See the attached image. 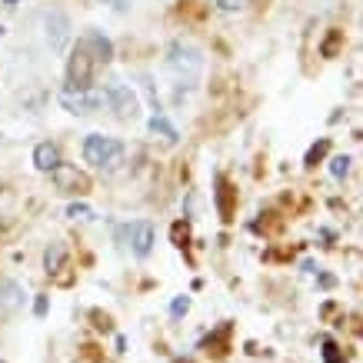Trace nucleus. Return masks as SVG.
Here are the masks:
<instances>
[{"instance_id":"1","label":"nucleus","mask_w":363,"mask_h":363,"mask_svg":"<svg viewBox=\"0 0 363 363\" xmlns=\"http://www.w3.org/2000/svg\"><path fill=\"white\" fill-rule=\"evenodd\" d=\"M167 67H170V74L177 80H184V84H197L200 70H203V54H200L194 44H184V40H177L170 47V57H167Z\"/></svg>"},{"instance_id":"2","label":"nucleus","mask_w":363,"mask_h":363,"mask_svg":"<svg viewBox=\"0 0 363 363\" xmlns=\"http://www.w3.org/2000/svg\"><path fill=\"white\" fill-rule=\"evenodd\" d=\"M84 160L94 167H113L123 160V143L113 140V137H104V133H90L87 140H84Z\"/></svg>"},{"instance_id":"3","label":"nucleus","mask_w":363,"mask_h":363,"mask_svg":"<svg viewBox=\"0 0 363 363\" xmlns=\"http://www.w3.org/2000/svg\"><path fill=\"white\" fill-rule=\"evenodd\" d=\"M94 67H97L94 54L87 50L84 40H77V47L67 57V84H70V90H90V84H94Z\"/></svg>"},{"instance_id":"4","label":"nucleus","mask_w":363,"mask_h":363,"mask_svg":"<svg viewBox=\"0 0 363 363\" xmlns=\"http://www.w3.org/2000/svg\"><path fill=\"white\" fill-rule=\"evenodd\" d=\"M104 100H107V107H111L121 121H137V117H140V100H137V94H133L127 84H121V80H111V84L104 87Z\"/></svg>"},{"instance_id":"5","label":"nucleus","mask_w":363,"mask_h":363,"mask_svg":"<svg viewBox=\"0 0 363 363\" xmlns=\"http://www.w3.org/2000/svg\"><path fill=\"white\" fill-rule=\"evenodd\" d=\"M54 184L60 194H77V197H84L90 190V177L84 174V170H77V167H67V164H57L54 170Z\"/></svg>"},{"instance_id":"6","label":"nucleus","mask_w":363,"mask_h":363,"mask_svg":"<svg viewBox=\"0 0 363 363\" xmlns=\"http://www.w3.org/2000/svg\"><path fill=\"white\" fill-rule=\"evenodd\" d=\"M60 104H64V111H70V113H94L104 107V94H97V90H70L67 87L64 94H60Z\"/></svg>"},{"instance_id":"7","label":"nucleus","mask_w":363,"mask_h":363,"mask_svg":"<svg viewBox=\"0 0 363 363\" xmlns=\"http://www.w3.org/2000/svg\"><path fill=\"white\" fill-rule=\"evenodd\" d=\"M123 233H127V247H130L137 257H150L154 240H157L154 223H150V220H137V223H130V227H123Z\"/></svg>"},{"instance_id":"8","label":"nucleus","mask_w":363,"mask_h":363,"mask_svg":"<svg viewBox=\"0 0 363 363\" xmlns=\"http://www.w3.org/2000/svg\"><path fill=\"white\" fill-rule=\"evenodd\" d=\"M47 40H50V50H64L67 40H70V21H67L64 13H50L47 17Z\"/></svg>"},{"instance_id":"9","label":"nucleus","mask_w":363,"mask_h":363,"mask_svg":"<svg viewBox=\"0 0 363 363\" xmlns=\"http://www.w3.org/2000/svg\"><path fill=\"white\" fill-rule=\"evenodd\" d=\"M23 307V286L17 280H4L0 284V317H11Z\"/></svg>"},{"instance_id":"10","label":"nucleus","mask_w":363,"mask_h":363,"mask_svg":"<svg viewBox=\"0 0 363 363\" xmlns=\"http://www.w3.org/2000/svg\"><path fill=\"white\" fill-rule=\"evenodd\" d=\"M33 164H37V170H44V174H50L57 164H60V150H57V143L44 140L33 147Z\"/></svg>"},{"instance_id":"11","label":"nucleus","mask_w":363,"mask_h":363,"mask_svg":"<svg viewBox=\"0 0 363 363\" xmlns=\"http://www.w3.org/2000/svg\"><path fill=\"white\" fill-rule=\"evenodd\" d=\"M80 40L87 44V50H90V54H94V60H97V64H107V60H111V57H113V47H111V40H107V37H104V33H100V30H90L87 37H80Z\"/></svg>"},{"instance_id":"12","label":"nucleus","mask_w":363,"mask_h":363,"mask_svg":"<svg viewBox=\"0 0 363 363\" xmlns=\"http://www.w3.org/2000/svg\"><path fill=\"white\" fill-rule=\"evenodd\" d=\"M64 260H67V247L64 243H50L44 253V270L47 274H57V270H64Z\"/></svg>"},{"instance_id":"13","label":"nucleus","mask_w":363,"mask_h":363,"mask_svg":"<svg viewBox=\"0 0 363 363\" xmlns=\"http://www.w3.org/2000/svg\"><path fill=\"white\" fill-rule=\"evenodd\" d=\"M150 130H154V133H164V140H177V130L164 121V117H160V113H157L154 121H150Z\"/></svg>"},{"instance_id":"14","label":"nucleus","mask_w":363,"mask_h":363,"mask_svg":"<svg viewBox=\"0 0 363 363\" xmlns=\"http://www.w3.org/2000/svg\"><path fill=\"white\" fill-rule=\"evenodd\" d=\"M327 150H330V140H320V143H313V147H310V150H307V164L313 167V164H317V160H323V157H327Z\"/></svg>"},{"instance_id":"15","label":"nucleus","mask_w":363,"mask_h":363,"mask_svg":"<svg viewBox=\"0 0 363 363\" xmlns=\"http://www.w3.org/2000/svg\"><path fill=\"white\" fill-rule=\"evenodd\" d=\"M217 203H220V213L230 220V203H227V180L217 177Z\"/></svg>"},{"instance_id":"16","label":"nucleus","mask_w":363,"mask_h":363,"mask_svg":"<svg viewBox=\"0 0 363 363\" xmlns=\"http://www.w3.org/2000/svg\"><path fill=\"white\" fill-rule=\"evenodd\" d=\"M340 40H343V33L340 30H330V37H327V40H323V47H320V54L333 57V54H337V47H340Z\"/></svg>"},{"instance_id":"17","label":"nucleus","mask_w":363,"mask_h":363,"mask_svg":"<svg viewBox=\"0 0 363 363\" xmlns=\"http://www.w3.org/2000/svg\"><path fill=\"white\" fill-rule=\"evenodd\" d=\"M330 174L337 177V180H343V177L350 174V157H333V160H330Z\"/></svg>"},{"instance_id":"18","label":"nucleus","mask_w":363,"mask_h":363,"mask_svg":"<svg viewBox=\"0 0 363 363\" xmlns=\"http://www.w3.org/2000/svg\"><path fill=\"white\" fill-rule=\"evenodd\" d=\"M67 217H74V220H87V217H94V210L84 207V203H70V207H67Z\"/></svg>"},{"instance_id":"19","label":"nucleus","mask_w":363,"mask_h":363,"mask_svg":"<svg viewBox=\"0 0 363 363\" xmlns=\"http://www.w3.org/2000/svg\"><path fill=\"white\" fill-rule=\"evenodd\" d=\"M187 310H190V300H187V297H177L174 307H170V313H174V317H184Z\"/></svg>"},{"instance_id":"20","label":"nucleus","mask_w":363,"mask_h":363,"mask_svg":"<svg viewBox=\"0 0 363 363\" xmlns=\"http://www.w3.org/2000/svg\"><path fill=\"white\" fill-rule=\"evenodd\" d=\"M247 0H217V7H220L223 13H233V11H240Z\"/></svg>"},{"instance_id":"21","label":"nucleus","mask_w":363,"mask_h":363,"mask_svg":"<svg viewBox=\"0 0 363 363\" xmlns=\"http://www.w3.org/2000/svg\"><path fill=\"white\" fill-rule=\"evenodd\" d=\"M33 310H37V317H44V313H47V297H37V303H33Z\"/></svg>"},{"instance_id":"22","label":"nucleus","mask_w":363,"mask_h":363,"mask_svg":"<svg viewBox=\"0 0 363 363\" xmlns=\"http://www.w3.org/2000/svg\"><path fill=\"white\" fill-rule=\"evenodd\" d=\"M104 4H121V0H104Z\"/></svg>"}]
</instances>
